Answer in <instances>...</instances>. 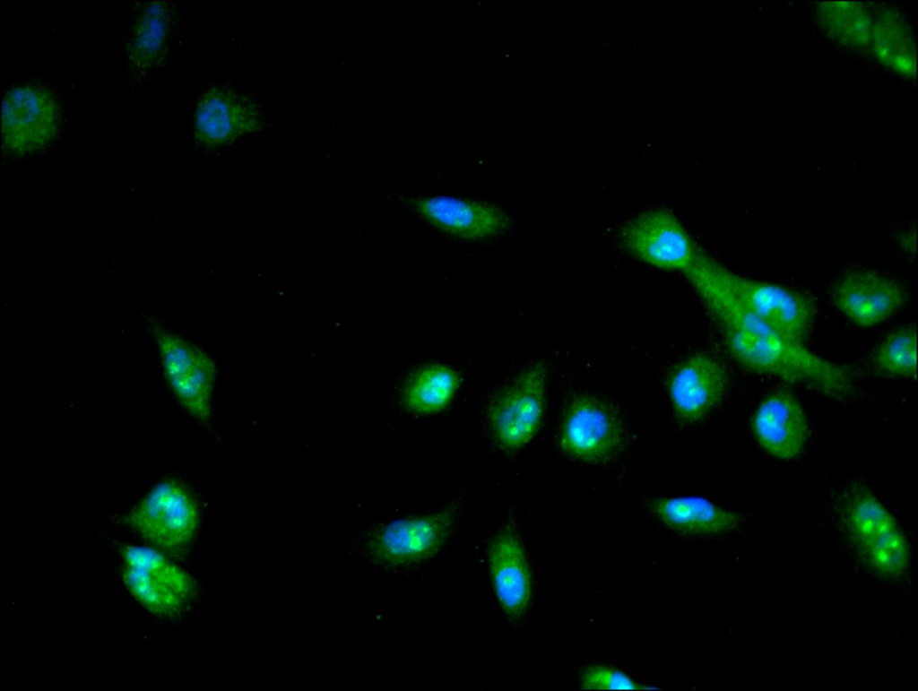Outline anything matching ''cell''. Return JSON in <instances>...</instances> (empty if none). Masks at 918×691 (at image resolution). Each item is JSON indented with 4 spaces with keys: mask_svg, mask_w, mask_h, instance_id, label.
<instances>
[{
    "mask_svg": "<svg viewBox=\"0 0 918 691\" xmlns=\"http://www.w3.org/2000/svg\"><path fill=\"white\" fill-rule=\"evenodd\" d=\"M154 338L169 384L179 403L195 419L211 420L216 367L201 349L164 328L156 319L145 318Z\"/></svg>",
    "mask_w": 918,
    "mask_h": 691,
    "instance_id": "cell-8",
    "label": "cell"
},
{
    "mask_svg": "<svg viewBox=\"0 0 918 691\" xmlns=\"http://www.w3.org/2000/svg\"><path fill=\"white\" fill-rule=\"evenodd\" d=\"M825 26L836 36L854 45L870 38V21L864 10L853 3H828L822 8Z\"/></svg>",
    "mask_w": 918,
    "mask_h": 691,
    "instance_id": "cell-22",
    "label": "cell"
},
{
    "mask_svg": "<svg viewBox=\"0 0 918 691\" xmlns=\"http://www.w3.org/2000/svg\"><path fill=\"white\" fill-rule=\"evenodd\" d=\"M123 581L133 597L160 617L183 612L195 593L193 578L162 551L143 546L121 548Z\"/></svg>",
    "mask_w": 918,
    "mask_h": 691,
    "instance_id": "cell-6",
    "label": "cell"
},
{
    "mask_svg": "<svg viewBox=\"0 0 918 691\" xmlns=\"http://www.w3.org/2000/svg\"><path fill=\"white\" fill-rule=\"evenodd\" d=\"M410 209L446 235L466 241H481L507 232L509 213L496 203L455 196H417L407 200Z\"/></svg>",
    "mask_w": 918,
    "mask_h": 691,
    "instance_id": "cell-11",
    "label": "cell"
},
{
    "mask_svg": "<svg viewBox=\"0 0 918 691\" xmlns=\"http://www.w3.org/2000/svg\"><path fill=\"white\" fill-rule=\"evenodd\" d=\"M649 509L666 527L679 533L714 536L735 530L741 515L700 497H657Z\"/></svg>",
    "mask_w": 918,
    "mask_h": 691,
    "instance_id": "cell-17",
    "label": "cell"
},
{
    "mask_svg": "<svg viewBox=\"0 0 918 691\" xmlns=\"http://www.w3.org/2000/svg\"><path fill=\"white\" fill-rule=\"evenodd\" d=\"M488 564L493 590L505 616L511 624H518L529 609L533 582L515 514H509L491 537Z\"/></svg>",
    "mask_w": 918,
    "mask_h": 691,
    "instance_id": "cell-12",
    "label": "cell"
},
{
    "mask_svg": "<svg viewBox=\"0 0 918 691\" xmlns=\"http://www.w3.org/2000/svg\"><path fill=\"white\" fill-rule=\"evenodd\" d=\"M580 686L586 690H639L648 689L635 682L619 669L605 665L585 668L580 675Z\"/></svg>",
    "mask_w": 918,
    "mask_h": 691,
    "instance_id": "cell-23",
    "label": "cell"
},
{
    "mask_svg": "<svg viewBox=\"0 0 918 691\" xmlns=\"http://www.w3.org/2000/svg\"><path fill=\"white\" fill-rule=\"evenodd\" d=\"M843 521L862 557L877 573L900 575L909 563V548L897 521L867 488L846 495Z\"/></svg>",
    "mask_w": 918,
    "mask_h": 691,
    "instance_id": "cell-4",
    "label": "cell"
},
{
    "mask_svg": "<svg viewBox=\"0 0 918 691\" xmlns=\"http://www.w3.org/2000/svg\"><path fill=\"white\" fill-rule=\"evenodd\" d=\"M753 429L762 448L783 461L800 456L810 436L809 419L801 402L783 389L769 394L758 407Z\"/></svg>",
    "mask_w": 918,
    "mask_h": 691,
    "instance_id": "cell-16",
    "label": "cell"
},
{
    "mask_svg": "<svg viewBox=\"0 0 918 691\" xmlns=\"http://www.w3.org/2000/svg\"><path fill=\"white\" fill-rule=\"evenodd\" d=\"M199 522L196 504L179 482L156 484L124 516L123 523L157 549L179 554L194 540Z\"/></svg>",
    "mask_w": 918,
    "mask_h": 691,
    "instance_id": "cell-5",
    "label": "cell"
},
{
    "mask_svg": "<svg viewBox=\"0 0 918 691\" xmlns=\"http://www.w3.org/2000/svg\"><path fill=\"white\" fill-rule=\"evenodd\" d=\"M169 15L164 3H151L140 13L129 42L130 60L140 70L161 58L169 41Z\"/></svg>",
    "mask_w": 918,
    "mask_h": 691,
    "instance_id": "cell-19",
    "label": "cell"
},
{
    "mask_svg": "<svg viewBox=\"0 0 918 691\" xmlns=\"http://www.w3.org/2000/svg\"><path fill=\"white\" fill-rule=\"evenodd\" d=\"M832 300L849 321L871 327L899 311L907 301L905 288L894 278L871 269L847 271L836 281Z\"/></svg>",
    "mask_w": 918,
    "mask_h": 691,
    "instance_id": "cell-13",
    "label": "cell"
},
{
    "mask_svg": "<svg viewBox=\"0 0 918 691\" xmlns=\"http://www.w3.org/2000/svg\"><path fill=\"white\" fill-rule=\"evenodd\" d=\"M874 46L879 58L901 73L914 68L913 44L909 32L896 16H882L873 30Z\"/></svg>",
    "mask_w": 918,
    "mask_h": 691,
    "instance_id": "cell-21",
    "label": "cell"
},
{
    "mask_svg": "<svg viewBox=\"0 0 918 691\" xmlns=\"http://www.w3.org/2000/svg\"><path fill=\"white\" fill-rule=\"evenodd\" d=\"M463 505L456 500L431 513L381 525L368 542L373 560L386 570L399 572L432 559L450 540Z\"/></svg>",
    "mask_w": 918,
    "mask_h": 691,
    "instance_id": "cell-3",
    "label": "cell"
},
{
    "mask_svg": "<svg viewBox=\"0 0 918 691\" xmlns=\"http://www.w3.org/2000/svg\"><path fill=\"white\" fill-rule=\"evenodd\" d=\"M459 384L457 372L447 365L430 363L420 366L403 383V405L418 415L438 413L450 404Z\"/></svg>",
    "mask_w": 918,
    "mask_h": 691,
    "instance_id": "cell-18",
    "label": "cell"
},
{
    "mask_svg": "<svg viewBox=\"0 0 918 691\" xmlns=\"http://www.w3.org/2000/svg\"><path fill=\"white\" fill-rule=\"evenodd\" d=\"M731 355L745 367L844 401L855 391V376L845 365L824 358L776 332L759 318L722 329Z\"/></svg>",
    "mask_w": 918,
    "mask_h": 691,
    "instance_id": "cell-1",
    "label": "cell"
},
{
    "mask_svg": "<svg viewBox=\"0 0 918 691\" xmlns=\"http://www.w3.org/2000/svg\"><path fill=\"white\" fill-rule=\"evenodd\" d=\"M57 118V106L50 93L30 85L15 87L3 100L4 145L22 153L41 148L56 133Z\"/></svg>",
    "mask_w": 918,
    "mask_h": 691,
    "instance_id": "cell-14",
    "label": "cell"
},
{
    "mask_svg": "<svg viewBox=\"0 0 918 691\" xmlns=\"http://www.w3.org/2000/svg\"><path fill=\"white\" fill-rule=\"evenodd\" d=\"M621 246L636 259L666 271L684 272L697 246L678 217L653 208L632 217L620 229Z\"/></svg>",
    "mask_w": 918,
    "mask_h": 691,
    "instance_id": "cell-10",
    "label": "cell"
},
{
    "mask_svg": "<svg viewBox=\"0 0 918 691\" xmlns=\"http://www.w3.org/2000/svg\"><path fill=\"white\" fill-rule=\"evenodd\" d=\"M626 441L622 420L613 406L594 395L577 394L567 405L559 442L571 457L590 463L613 458Z\"/></svg>",
    "mask_w": 918,
    "mask_h": 691,
    "instance_id": "cell-9",
    "label": "cell"
},
{
    "mask_svg": "<svg viewBox=\"0 0 918 691\" xmlns=\"http://www.w3.org/2000/svg\"><path fill=\"white\" fill-rule=\"evenodd\" d=\"M728 374L716 358L696 353L681 361L671 373L668 391L679 419L694 423L704 419L723 399Z\"/></svg>",
    "mask_w": 918,
    "mask_h": 691,
    "instance_id": "cell-15",
    "label": "cell"
},
{
    "mask_svg": "<svg viewBox=\"0 0 918 691\" xmlns=\"http://www.w3.org/2000/svg\"><path fill=\"white\" fill-rule=\"evenodd\" d=\"M548 370L534 362L521 370L491 399L488 420L498 445L515 452L538 432L544 416Z\"/></svg>",
    "mask_w": 918,
    "mask_h": 691,
    "instance_id": "cell-7",
    "label": "cell"
},
{
    "mask_svg": "<svg viewBox=\"0 0 918 691\" xmlns=\"http://www.w3.org/2000/svg\"><path fill=\"white\" fill-rule=\"evenodd\" d=\"M697 256L708 273L761 321L783 335L803 342L817 315V306L809 295L737 273L700 247Z\"/></svg>",
    "mask_w": 918,
    "mask_h": 691,
    "instance_id": "cell-2",
    "label": "cell"
},
{
    "mask_svg": "<svg viewBox=\"0 0 918 691\" xmlns=\"http://www.w3.org/2000/svg\"><path fill=\"white\" fill-rule=\"evenodd\" d=\"M916 343L914 326H903L893 331L882 340L874 351L872 362L875 368L891 377H915Z\"/></svg>",
    "mask_w": 918,
    "mask_h": 691,
    "instance_id": "cell-20",
    "label": "cell"
}]
</instances>
